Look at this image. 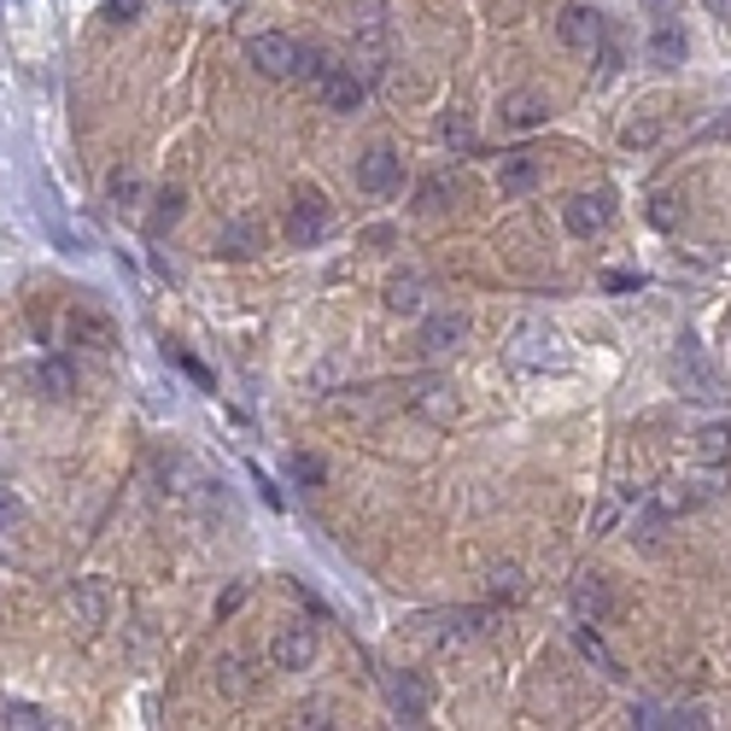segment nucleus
<instances>
[{"mask_svg": "<svg viewBox=\"0 0 731 731\" xmlns=\"http://www.w3.org/2000/svg\"><path fill=\"white\" fill-rule=\"evenodd\" d=\"M328 223H334V211H328V199H322L316 188L293 194V206H287V241H293V246H316L322 234H328Z\"/></svg>", "mask_w": 731, "mask_h": 731, "instance_id": "nucleus-1", "label": "nucleus"}, {"mask_svg": "<svg viewBox=\"0 0 731 731\" xmlns=\"http://www.w3.org/2000/svg\"><path fill=\"white\" fill-rule=\"evenodd\" d=\"M299 54L304 47L293 36H281V30H264V36L246 42V59L258 65L264 77H299Z\"/></svg>", "mask_w": 731, "mask_h": 731, "instance_id": "nucleus-2", "label": "nucleus"}, {"mask_svg": "<svg viewBox=\"0 0 731 731\" xmlns=\"http://www.w3.org/2000/svg\"><path fill=\"white\" fill-rule=\"evenodd\" d=\"M608 217H615V199H608L603 188H597V194H573L568 206H562V223H568V234H580V241L603 234Z\"/></svg>", "mask_w": 731, "mask_h": 731, "instance_id": "nucleus-3", "label": "nucleus"}, {"mask_svg": "<svg viewBox=\"0 0 731 731\" xmlns=\"http://www.w3.org/2000/svg\"><path fill=\"white\" fill-rule=\"evenodd\" d=\"M381 685H386V703H393V713H398V720H410V726H421V720H428L433 696H428V685H421L416 673H381Z\"/></svg>", "mask_w": 731, "mask_h": 731, "instance_id": "nucleus-4", "label": "nucleus"}, {"mask_svg": "<svg viewBox=\"0 0 731 731\" xmlns=\"http://www.w3.org/2000/svg\"><path fill=\"white\" fill-rule=\"evenodd\" d=\"M404 182V159L393 147H369L363 159H357V188L363 194H393Z\"/></svg>", "mask_w": 731, "mask_h": 731, "instance_id": "nucleus-5", "label": "nucleus"}, {"mask_svg": "<svg viewBox=\"0 0 731 731\" xmlns=\"http://www.w3.org/2000/svg\"><path fill=\"white\" fill-rule=\"evenodd\" d=\"M269 661H276L281 673H304L316 661V626H287V633H276Z\"/></svg>", "mask_w": 731, "mask_h": 731, "instance_id": "nucleus-6", "label": "nucleus"}, {"mask_svg": "<svg viewBox=\"0 0 731 731\" xmlns=\"http://www.w3.org/2000/svg\"><path fill=\"white\" fill-rule=\"evenodd\" d=\"M568 603H573V615L591 620V626L615 615V591H608L603 573H580V580H573V591H568Z\"/></svg>", "mask_w": 731, "mask_h": 731, "instance_id": "nucleus-7", "label": "nucleus"}, {"mask_svg": "<svg viewBox=\"0 0 731 731\" xmlns=\"http://www.w3.org/2000/svg\"><path fill=\"white\" fill-rule=\"evenodd\" d=\"M556 36H562V47H573V54H591V47H603V12L568 7L562 19H556Z\"/></svg>", "mask_w": 731, "mask_h": 731, "instance_id": "nucleus-8", "label": "nucleus"}, {"mask_svg": "<svg viewBox=\"0 0 731 731\" xmlns=\"http://www.w3.org/2000/svg\"><path fill=\"white\" fill-rule=\"evenodd\" d=\"M316 94H322V106H328V112H357V106H363V94H369V82L357 71H346V65H334V71L316 82Z\"/></svg>", "mask_w": 731, "mask_h": 731, "instance_id": "nucleus-9", "label": "nucleus"}, {"mask_svg": "<svg viewBox=\"0 0 731 731\" xmlns=\"http://www.w3.org/2000/svg\"><path fill=\"white\" fill-rule=\"evenodd\" d=\"M538 176H544L538 152H526V147L498 152V188H503V194H533V188H538Z\"/></svg>", "mask_w": 731, "mask_h": 731, "instance_id": "nucleus-10", "label": "nucleus"}, {"mask_svg": "<svg viewBox=\"0 0 731 731\" xmlns=\"http://www.w3.org/2000/svg\"><path fill=\"white\" fill-rule=\"evenodd\" d=\"M498 117H503L509 129H538L544 117H550V100H544L538 89H509L503 106H498Z\"/></svg>", "mask_w": 731, "mask_h": 731, "instance_id": "nucleus-11", "label": "nucleus"}, {"mask_svg": "<svg viewBox=\"0 0 731 731\" xmlns=\"http://www.w3.org/2000/svg\"><path fill=\"white\" fill-rule=\"evenodd\" d=\"M468 339V316L463 311H433L428 322H421V346H428L433 357L439 351H456Z\"/></svg>", "mask_w": 731, "mask_h": 731, "instance_id": "nucleus-12", "label": "nucleus"}, {"mask_svg": "<svg viewBox=\"0 0 731 731\" xmlns=\"http://www.w3.org/2000/svg\"><path fill=\"white\" fill-rule=\"evenodd\" d=\"M217 252H229V258H258V252H264V229L252 223V217H229V223L217 229Z\"/></svg>", "mask_w": 731, "mask_h": 731, "instance_id": "nucleus-13", "label": "nucleus"}, {"mask_svg": "<svg viewBox=\"0 0 731 731\" xmlns=\"http://www.w3.org/2000/svg\"><path fill=\"white\" fill-rule=\"evenodd\" d=\"M556 334L538 328V322H521L515 328V363H562V351H550Z\"/></svg>", "mask_w": 731, "mask_h": 731, "instance_id": "nucleus-14", "label": "nucleus"}, {"mask_svg": "<svg viewBox=\"0 0 731 731\" xmlns=\"http://www.w3.org/2000/svg\"><path fill=\"white\" fill-rule=\"evenodd\" d=\"M456 199H463V182H456V176H428V182L416 188V211H421V217H433V211L456 206Z\"/></svg>", "mask_w": 731, "mask_h": 731, "instance_id": "nucleus-15", "label": "nucleus"}, {"mask_svg": "<svg viewBox=\"0 0 731 731\" xmlns=\"http://www.w3.org/2000/svg\"><path fill=\"white\" fill-rule=\"evenodd\" d=\"M351 30H357V42L381 47L386 42V7H381V0H357V7H351Z\"/></svg>", "mask_w": 731, "mask_h": 731, "instance_id": "nucleus-16", "label": "nucleus"}, {"mask_svg": "<svg viewBox=\"0 0 731 731\" xmlns=\"http://www.w3.org/2000/svg\"><path fill=\"white\" fill-rule=\"evenodd\" d=\"M421 299H428V281H421L416 269H404V276L386 281V304H393V311L410 316V311H421Z\"/></svg>", "mask_w": 731, "mask_h": 731, "instance_id": "nucleus-17", "label": "nucleus"}, {"mask_svg": "<svg viewBox=\"0 0 731 731\" xmlns=\"http://www.w3.org/2000/svg\"><path fill=\"white\" fill-rule=\"evenodd\" d=\"M182 211H188V194L182 188H164L159 199H152V217H147V234H164L182 223Z\"/></svg>", "mask_w": 731, "mask_h": 731, "instance_id": "nucleus-18", "label": "nucleus"}, {"mask_svg": "<svg viewBox=\"0 0 731 731\" xmlns=\"http://www.w3.org/2000/svg\"><path fill=\"white\" fill-rule=\"evenodd\" d=\"M650 59H655V65H685V30H678L673 19H668V24H655Z\"/></svg>", "mask_w": 731, "mask_h": 731, "instance_id": "nucleus-19", "label": "nucleus"}, {"mask_svg": "<svg viewBox=\"0 0 731 731\" xmlns=\"http://www.w3.org/2000/svg\"><path fill=\"white\" fill-rule=\"evenodd\" d=\"M696 456H703V463H731V421H708V428L696 433Z\"/></svg>", "mask_w": 731, "mask_h": 731, "instance_id": "nucleus-20", "label": "nucleus"}, {"mask_svg": "<svg viewBox=\"0 0 731 731\" xmlns=\"http://www.w3.org/2000/svg\"><path fill=\"white\" fill-rule=\"evenodd\" d=\"M678 375H691L696 398H713V393H720V381H713L708 369H703V357H696V339H685V346H678Z\"/></svg>", "mask_w": 731, "mask_h": 731, "instance_id": "nucleus-21", "label": "nucleus"}, {"mask_svg": "<svg viewBox=\"0 0 731 731\" xmlns=\"http://www.w3.org/2000/svg\"><path fill=\"white\" fill-rule=\"evenodd\" d=\"M36 386L47 398H65V393H77V375H71V363H59V357H47V363L36 369Z\"/></svg>", "mask_w": 731, "mask_h": 731, "instance_id": "nucleus-22", "label": "nucleus"}, {"mask_svg": "<svg viewBox=\"0 0 731 731\" xmlns=\"http://www.w3.org/2000/svg\"><path fill=\"white\" fill-rule=\"evenodd\" d=\"M416 410H428L433 421H451V416H456V398H445V386H433V381H428V386L416 393Z\"/></svg>", "mask_w": 731, "mask_h": 731, "instance_id": "nucleus-23", "label": "nucleus"}, {"mask_svg": "<svg viewBox=\"0 0 731 731\" xmlns=\"http://www.w3.org/2000/svg\"><path fill=\"white\" fill-rule=\"evenodd\" d=\"M106 194H112V206H135V199H141V176H135V170H112Z\"/></svg>", "mask_w": 731, "mask_h": 731, "instance_id": "nucleus-24", "label": "nucleus"}, {"mask_svg": "<svg viewBox=\"0 0 731 731\" xmlns=\"http://www.w3.org/2000/svg\"><path fill=\"white\" fill-rule=\"evenodd\" d=\"M620 141L626 147H655L661 141V124H655V117H633V124L620 129Z\"/></svg>", "mask_w": 731, "mask_h": 731, "instance_id": "nucleus-25", "label": "nucleus"}, {"mask_svg": "<svg viewBox=\"0 0 731 731\" xmlns=\"http://www.w3.org/2000/svg\"><path fill=\"white\" fill-rule=\"evenodd\" d=\"M293 480H299V486H322V480H328V463H322V456H311V451H299V456H293Z\"/></svg>", "mask_w": 731, "mask_h": 731, "instance_id": "nucleus-26", "label": "nucleus"}, {"mask_svg": "<svg viewBox=\"0 0 731 731\" xmlns=\"http://www.w3.org/2000/svg\"><path fill=\"white\" fill-rule=\"evenodd\" d=\"M71 334H82V339H94V346H112V322H100V316H71Z\"/></svg>", "mask_w": 731, "mask_h": 731, "instance_id": "nucleus-27", "label": "nucleus"}, {"mask_svg": "<svg viewBox=\"0 0 731 731\" xmlns=\"http://www.w3.org/2000/svg\"><path fill=\"white\" fill-rule=\"evenodd\" d=\"M334 71V59L328 54H322V47H304V54H299V77H311V82H322V77H328Z\"/></svg>", "mask_w": 731, "mask_h": 731, "instance_id": "nucleus-28", "label": "nucleus"}, {"mask_svg": "<svg viewBox=\"0 0 731 731\" xmlns=\"http://www.w3.org/2000/svg\"><path fill=\"white\" fill-rule=\"evenodd\" d=\"M573 643H580V650H585L591 661H597V668H603V673H615V661H608V650H603V643H597V633H591V620L580 626V633H573Z\"/></svg>", "mask_w": 731, "mask_h": 731, "instance_id": "nucleus-29", "label": "nucleus"}, {"mask_svg": "<svg viewBox=\"0 0 731 731\" xmlns=\"http://www.w3.org/2000/svg\"><path fill=\"white\" fill-rule=\"evenodd\" d=\"M0 726H12V731H42L47 720H42V713H36V708H24V703H12V708H7V720H0Z\"/></svg>", "mask_w": 731, "mask_h": 731, "instance_id": "nucleus-30", "label": "nucleus"}, {"mask_svg": "<svg viewBox=\"0 0 731 731\" xmlns=\"http://www.w3.org/2000/svg\"><path fill=\"white\" fill-rule=\"evenodd\" d=\"M19 521H24V503L12 498L7 486H0V533H12V526H19Z\"/></svg>", "mask_w": 731, "mask_h": 731, "instance_id": "nucleus-31", "label": "nucleus"}, {"mask_svg": "<svg viewBox=\"0 0 731 731\" xmlns=\"http://www.w3.org/2000/svg\"><path fill=\"white\" fill-rule=\"evenodd\" d=\"M445 141H451V147H468V141H474V129H468V117H463V112H451V117H445Z\"/></svg>", "mask_w": 731, "mask_h": 731, "instance_id": "nucleus-32", "label": "nucleus"}, {"mask_svg": "<svg viewBox=\"0 0 731 731\" xmlns=\"http://www.w3.org/2000/svg\"><path fill=\"white\" fill-rule=\"evenodd\" d=\"M106 19L112 24H135L141 19V0H106Z\"/></svg>", "mask_w": 731, "mask_h": 731, "instance_id": "nucleus-33", "label": "nucleus"}, {"mask_svg": "<svg viewBox=\"0 0 731 731\" xmlns=\"http://www.w3.org/2000/svg\"><path fill=\"white\" fill-rule=\"evenodd\" d=\"M100 603H106V591H100V585L89 580V585H82V620H89V626L100 620Z\"/></svg>", "mask_w": 731, "mask_h": 731, "instance_id": "nucleus-34", "label": "nucleus"}, {"mask_svg": "<svg viewBox=\"0 0 731 731\" xmlns=\"http://www.w3.org/2000/svg\"><path fill=\"white\" fill-rule=\"evenodd\" d=\"M246 603V580H234L229 591H223V603H217V620H229L234 615V608H241Z\"/></svg>", "mask_w": 731, "mask_h": 731, "instance_id": "nucleus-35", "label": "nucleus"}, {"mask_svg": "<svg viewBox=\"0 0 731 731\" xmlns=\"http://www.w3.org/2000/svg\"><path fill=\"white\" fill-rule=\"evenodd\" d=\"M491 591H503V597H521V573H515V568H498V573H491Z\"/></svg>", "mask_w": 731, "mask_h": 731, "instance_id": "nucleus-36", "label": "nucleus"}, {"mask_svg": "<svg viewBox=\"0 0 731 731\" xmlns=\"http://www.w3.org/2000/svg\"><path fill=\"white\" fill-rule=\"evenodd\" d=\"M603 287H608V293H633V287H638V276H626V269H615V276H603Z\"/></svg>", "mask_w": 731, "mask_h": 731, "instance_id": "nucleus-37", "label": "nucleus"}, {"mask_svg": "<svg viewBox=\"0 0 731 731\" xmlns=\"http://www.w3.org/2000/svg\"><path fill=\"white\" fill-rule=\"evenodd\" d=\"M703 141H731V112H726V117H713V124L703 129Z\"/></svg>", "mask_w": 731, "mask_h": 731, "instance_id": "nucleus-38", "label": "nucleus"}, {"mask_svg": "<svg viewBox=\"0 0 731 731\" xmlns=\"http://www.w3.org/2000/svg\"><path fill=\"white\" fill-rule=\"evenodd\" d=\"M182 369H188V375H194L199 386H211V375H206V363H199V357H188V351H182Z\"/></svg>", "mask_w": 731, "mask_h": 731, "instance_id": "nucleus-39", "label": "nucleus"}, {"mask_svg": "<svg viewBox=\"0 0 731 731\" xmlns=\"http://www.w3.org/2000/svg\"><path fill=\"white\" fill-rule=\"evenodd\" d=\"M708 7H713V12H731V0H708Z\"/></svg>", "mask_w": 731, "mask_h": 731, "instance_id": "nucleus-40", "label": "nucleus"}]
</instances>
